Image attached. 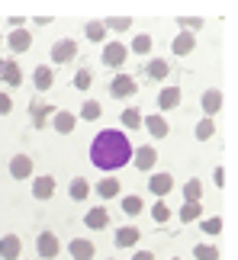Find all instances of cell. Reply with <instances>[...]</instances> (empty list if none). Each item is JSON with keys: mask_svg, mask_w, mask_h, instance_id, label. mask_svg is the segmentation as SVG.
<instances>
[{"mask_svg": "<svg viewBox=\"0 0 238 260\" xmlns=\"http://www.w3.org/2000/svg\"><path fill=\"white\" fill-rule=\"evenodd\" d=\"M213 180H216V186H225V171H222V167L213 171Z\"/></svg>", "mask_w": 238, "mask_h": 260, "instance_id": "obj_41", "label": "cell"}, {"mask_svg": "<svg viewBox=\"0 0 238 260\" xmlns=\"http://www.w3.org/2000/svg\"><path fill=\"white\" fill-rule=\"evenodd\" d=\"M84 225L94 228V232H100V228H110V212H106L103 206H94L84 212Z\"/></svg>", "mask_w": 238, "mask_h": 260, "instance_id": "obj_13", "label": "cell"}, {"mask_svg": "<svg viewBox=\"0 0 238 260\" xmlns=\"http://www.w3.org/2000/svg\"><path fill=\"white\" fill-rule=\"evenodd\" d=\"M142 209H145V203H142V196H123V212H126L129 218L142 215Z\"/></svg>", "mask_w": 238, "mask_h": 260, "instance_id": "obj_31", "label": "cell"}, {"mask_svg": "<svg viewBox=\"0 0 238 260\" xmlns=\"http://www.w3.org/2000/svg\"><path fill=\"white\" fill-rule=\"evenodd\" d=\"M33 84H36V90H39V93H45V90L55 84V74H52V68H48V64H39L36 71H33Z\"/></svg>", "mask_w": 238, "mask_h": 260, "instance_id": "obj_23", "label": "cell"}, {"mask_svg": "<svg viewBox=\"0 0 238 260\" xmlns=\"http://www.w3.org/2000/svg\"><path fill=\"white\" fill-rule=\"evenodd\" d=\"M200 215H203V206H200V203H184V206H181V212H177V218H181L184 225L196 222Z\"/></svg>", "mask_w": 238, "mask_h": 260, "instance_id": "obj_25", "label": "cell"}, {"mask_svg": "<svg viewBox=\"0 0 238 260\" xmlns=\"http://www.w3.org/2000/svg\"><path fill=\"white\" fill-rule=\"evenodd\" d=\"M132 164L138 167V171H152V167L158 164V151L152 145H142L138 151H132Z\"/></svg>", "mask_w": 238, "mask_h": 260, "instance_id": "obj_14", "label": "cell"}, {"mask_svg": "<svg viewBox=\"0 0 238 260\" xmlns=\"http://www.w3.org/2000/svg\"><path fill=\"white\" fill-rule=\"evenodd\" d=\"M138 241H142V232H138L135 225H123V228H116V235H113L116 247H135Z\"/></svg>", "mask_w": 238, "mask_h": 260, "instance_id": "obj_11", "label": "cell"}, {"mask_svg": "<svg viewBox=\"0 0 238 260\" xmlns=\"http://www.w3.org/2000/svg\"><path fill=\"white\" fill-rule=\"evenodd\" d=\"M33 196L39 199V203H45V199H52V196H55V177H48V174L36 177V183H33Z\"/></svg>", "mask_w": 238, "mask_h": 260, "instance_id": "obj_20", "label": "cell"}, {"mask_svg": "<svg viewBox=\"0 0 238 260\" xmlns=\"http://www.w3.org/2000/svg\"><path fill=\"white\" fill-rule=\"evenodd\" d=\"M132 260H155V254H152V251H135Z\"/></svg>", "mask_w": 238, "mask_h": 260, "instance_id": "obj_42", "label": "cell"}, {"mask_svg": "<svg viewBox=\"0 0 238 260\" xmlns=\"http://www.w3.org/2000/svg\"><path fill=\"white\" fill-rule=\"evenodd\" d=\"M74 125H77V116L68 113V109H58V113L52 116V128H55L58 135H71Z\"/></svg>", "mask_w": 238, "mask_h": 260, "instance_id": "obj_15", "label": "cell"}, {"mask_svg": "<svg viewBox=\"0 0 238 260\" xmlns=\"http://www.w3.org/2000/svg\"><path fill=\"white\" fill-rule=\"evenodd\" d=\"M152 218H155L158 225H164L167 218H171V209H167V203H164V199H158V203L152 206Z\"/></svg>", "mask_w": 238, "mask_h": 260, "instance_id": "obj_37", "label": "cell"}, {"mask_svg": "<svg viewBox=\"0 0 238 260\" xmlns=\"http://www.w3.org/2000/svg\"><path fill=\"white\" fill-rule=\"evenodd\" d=\"M181 87H164L161 93H158V109H161V113H167V109H174V106H181Z\"/></svg>", "mask_w": 238, "mask_h": 260, "instance_id": "obj_21", "label": "cell"}, {"mask_svg": "<svg viewBox=\"0 0 238 260\" xmlns=\"http://www.w3.org/2000/svg\"><path fill=\"white\" fill-rule=\"evenodd\" d=\"M7 171H10L13 180H29V177H33V157H29V154H13Z\"/></svg>", "mask_w": 238, "mask_h": 260, "instance_id": "obj_7", "label": "cell"}, {"mask_svg": "<svg viewBox=\"0 0 238 260\" xmlns=\"http://www.w3.org/2000/svg\"><path fill=\"white\" fill-rule=\"evenodd\" d=\"M167 74H171V64L164 58H152L145 64V77H152V81H167Z\"/></svg>", "mask_w": 238, "mask_h": 260, "instance_id": "obj_22", "label": "cell"}, {"mask_svg": "<svg viewBox=\"0 0 238 260\" xmlns=\"http://www.w3.org/2000/svg\"><path fill=\"white\" fill-rule=\"evenodd\" d=\"M123 125L126 128H142V113H138L135 106H126L123 109Z\"/></svg>", "mask_w": 238, "mask_h": 260, "instance_id": "obj_34", "label": "cell"}, {"mask_svg": "<svg viewBox=\"0 0 238 260\" xmlns=\"http://www.w3.org/2000/svg\"><path fill=\"white\" fill-rule=\"evenodd\" d=\"M119 193V180H113V177H103L100 183H97V196L100 199H113Z\"/></svg>", "mask_w": 238, "mask_h": 260, "instance_id": "obj_28", "label": "cell"}, {"mask_svg": "<svg viewBox=\"0 0 238 260\" xmlns=\"http://www.w3.org/2000/svg\"><path fill=\"white\" fill-rule=\"evenodd\" d=\"M91 161H94V167H100V171H106V174L126 167L129 161H132V145H129L126 132L103 128V132L94 138V145H91Z\"/></svg>", "mask_w": 238, "mask_h": 260, "instance_id": "obj_1", "label": "cell"}, {"mask_svg": "<svg viewBox=\"0 0 238 260\" xmlns=\"http://www.w3.org/2000/svg\"><path fill=\"white\" fill-rule=\"evenodd\" d=\"M103 26H106V32H126L129 26H132V16H110V19H103Z\"/></svg>", "mask_w": 238, "mask_h": 260, "instance_id": "obj_33", "label": "cell"}, {"mask_svg": "<svg viewBox=\"0 0 238 260\" xmlns=\"http://www.w3.org/2000/svg\"><path fill=\"white\" fill-rule=\"evenodd\" d=\"M193 260H219V247L216 244H196L193 247Z\"/></svg>", "mask_w": 238, "mask_h": 260, "instance_id": "obj_32", "label": "cell"}, {"mask_svg": "<svg viewBox=\"0 0 238 260\" xmlns=\"http://www.w3.org/2000/svg\"><path fill=\"white\" fill-rule=\"evenodd\" d=\"M19 254H23V241H19L16 235H4V238H0V257H4V260H19Z\"/></svg>", "mask_w": 238, "mask_h": 260, "instance_id": "obj_19", "label": "cell"}, {"mask_svg": "<svg viewBox=\"0 0 238 260\" xmlns=\"http://www.w3.org/2000/svg\"><path fill=\"white\" fill-rule=\"evenodd\" d=\"M58 251H62V241H58L55 232H42V235L36 238V254L42 257V260H55Z\"/></svg>", "mask_w": 238, "mask_h": 260, "instance_id": "obj_3", "label": "cell"}, {"mask_svg": "<svg viewBox=\"0 0 238 260\" xmlns=\"http://www.w3.org/2000/svg\"><path fill=\"white\" fill-rule=\"evenodd\" d=\"M0 81L16 90L19 84H23V68H19L13 58H4V61H0Z\"/></svg>", "mask_w": 238, "mask_h": 260, "instance_id": "obj_8", "label": "cell"}, {"mask_svg": "<svg viewBox=\"0 0 238 260\" xmlns=\"http://www.w3.org/2000/svg\"><path fill=\"white\" fill-rule=\"evenodd\" d=\"M142 125L148 128V135H155V138H167V132H171V125H167V119H164L161 113L142 116Z\"/></svg>", "mask_w": 238, "mask_h": 260, "instance_id": "obj_12", "label": "cell"}, {"mask_svg": "<svg viewBox=\"0 0 238 260\" xmlns=\"http://www.w3.org/2000/svg\"><path fill=\"white\" fill-rule=\"evenodd\" d=\"M132 52L135 55H148V52H152V36H148V32H138L132 39Z\"/></svg>", "mask_w": 238, "mask_h": 260, "instance_id": "obj_35", "label": "cell"}, {"mask_svg": "<svg viewBox=\"0 0 238 260\" xmlns=\"http://www.w3.org/2000/svg\"><path fill=\"white\" fill-rule=\"evenodd\" d=\"M193 48H196V36H193V32H177V36H174V42H171V52H174V55H181V58L193 55Z\"/></svg>", "mask_w": 238, "mask_h": 260, "instance_id": "obj_16", "label": "cell"}, {"mask_svg": "<svg viewBox=\"0 0 238 260\" xmlns=\"http://www.w3.org/2000/svg\"><path fill=\"white\" fill-rule=\"evenodd\" d=\"M200 106H203L206 119H213V116H216V113L222 109V90H216V87L203 90V96H200Z\"/></svg>", "mask_w": 238, "mask_h": 260, "instance_id": "obj_10", "label": "cell"}, {"mask_svg": "<svg viewBox=\"0 0 238 260\" xmlns=\"http://www.w3.org/2000/svg\"><path fill=\"white\" fill-rule=\"evenodd\" d=\"M177 23L184 26V32H193L196 36V29H203V16H181Z\"/></svg>", "mask_w": 238, "mask_h": 260, "instance_id": "obj_38", "label": "cell"}, {"mask_svg": "<svg viewBox=\"0 0 238 260\" xmlns=\"http://www.w3.org/2000/svg\"><path fill=\"white\" fill-rule=\"evenodd\" d=\"M138 93V81L132 74H116L113 81H110V96L116 100H129V96H135Z\"/></svg>", "mask_w": 238, "mask_h": 260, "instance_id": "obj_2", "label": "cell"}, {"mask_svg": "<svg viewBox=\"0 0 238 260\" xmlns=\"http://www.w3.org/2000/svg\"><path fill=\"white\" fill-rule=\"evenodd\" d=\"M171 260H181V257H171Z\"/></svg>", "mask_w": 238, "mask_h": 260, "instance_id": "obj_43", "label": "cell"}, {"mask_svg": "<svg viewBox=\"0 0 238 260\" xmlns=\"http://www.w3.org/2000/svg\"><path fill=\"white\" fill-rule=\"evenodd\" d=\"M193 132H196V142H210V138L216 135V122H213V119H200V122H196V128H193Z\"/></svg>", "mask_w": 238, "mask_h": 260, "instance_id": "obj_29", "label": "cell"}, {"mask_svg": "<svg viewBox=\"0 0 238 260\" xmlns=\"http://www.w3.org/2000/svg\"><path fill=\"white\" fill-rule=\"evenodd\" d=\"M68 196H71L74 203H84V199L91 196V183H87L84 177H74V180H71V186H68Z\"/></svg>", "mask_w": 238, "mask_h": 260, "instance_id": "obj_24", "label": "cell"}, {"mask_svg": "<svg viewBox=\"0 0 238 260\" xmlns=\"http://www.w3.org/2000/svg\"><path fill=\"white\" fill-rule=\"evenodd\" d=\"M10 109H13V100H10V96L4 93V90H0V116H7Z\"/></svg>", "mask_w": 238, "mask_h": 260, "instance_id": "obj_40", "label": "cell"}, {"mask_svg": "<svg viewBox=\"0 0 238 260\" xmlns=\"http://www.w3.org/2000/svg\"><path fill=\"white\" fill-rule=\"evenodd\" d=\"M7 45H10V52H13V55H23V52L33 48V32H29V29H13L10 39H7Z\"/></svg>", "mask_w": 238, "mask_h": 260, "instance_id": "obj_9", "label": "cell"}, {"mask_svg": "<svg viewBox=\"0 0 238 260\" xmlns=\"http://www.w3.org/2000/svg\"><path fill=\"white\" fill-rule=\"evenodd\" d=\"M126 58H129V48L126 45H119V42H106L103 45V64L106 68H123Z\"/></svg>", "mask_w": 238, "mask_h": 260, "instance_id": "obj_6", "label": "cell"}, {"mask_svg": "<svg viewBox=\"0 0 238 260\" xmlns=\"http://www.w3.org/2000/svg\"><path fill=\"white\" fill-rule=\"evenodd\" d=\"M84 32L91 42H106V26H103V19H91V23L84 26Z\"/></svg>", "mask_w": 238, "mask_h": 260, "instance_id": "obj_27", "label": "cell"}, {"mask_svg": "<svg viewBox=\"0 0 238 260\" xmlns=\"http://www.w3.org/2000/svg\"><path fill=\"white\" fill-rule=\"evenodd\" d=\"M203 232L206 235H219L222 232V218H206V222H203Z\"/></svg>", "mask_w": 238, "mask_h": 260, "instance_id": "obj_39", "label": "cell"}, {"mask_svg": "<svg viewBox=\"0 0 238 260\" xmlns=\"http://www.w3.org/2000/svg\"><path fill=\"white\" fill-rule=\"evenodd\" d=\"M68 251H71L74 260H94L97 257V247H94V241H87V238H74V241L68 244Z\"/></svg>", "mask_w": 238, "mask_h": 260, "instance_id": "obj_17", "label": "cell"}, {"mask_svg": "<svg viewBox=\"0 0 238 260\" xmlns=\"http://www.w3.org/2000/svg\"><path fill=\"white\" fill-rule=\"evenodd\" d=\"M100 103H97V100H87V103L81 106V113H77V119H84V122H97V119H100Z\"/></svg>", "mask_w": 238, "mask_h": 260, "instance_id": "obj_30", "label": "cell"}, {"mask_svg": "<svg viewBox=\"0 0 238 260\" xmlns=\"http://www.w3.org/2000/svg\"><path fill=\"white\" fill-rule=\"evenodd\" d=\"M184 199H187V203H200V199H203V183L196 177H190L184 183Z\"/></svg>", "mask_w": 238, "mask_h": 260, "instance_id": "obj_26", "label": "cell"}, {"mask_svg": "<svg viewBox=\"0 0 238 260\" xmlns=\"http://www.w3.org/2000/svg\"><path fill=\"white\" fill-rule=\"evenodd\" d=\"M91 84H94V71H91V68H77L74 87H77V90H91Z\"/></svg>", "mask_w": 238, "mask_h": 260, "instance_id": "obj_36", "label": "cell"}, {"mask_svg": "<svg viewBox=\"0 0 238 260\" xmlns=\"http://www.w3.org/2000/svg\"><path fill=\"white\" fill-rule=\"evenodd\" d=\"M58 113V106H52V103H42V100H33V103H29V116H33V125L36 128H45L48 122H52V116Z\"/></svg>", "mask_w": 238, "mask_h": 260, "instance_id": "obj_4", "label": "cell"}, {"mask_svg": "<svg viewBox=\"0 0 238 260\" xmlns=\"http://www.w3.org/2000/svg\"><path fill=\"white\" fill-rule=\"evenodd\" d=\"M148 189H152L158 199H164V196L174 189V177H171V174H152V180H148Z\"/></svg>", "mask_w": 238, "mask_h": 260, "instance_id": "obj_18", "label": "cell"}, {"mask_svg": "<svg viewBox=\"0 0 238 260\" xmlns=\"http://www.w3.org/2000/svg\"><path fill=\"white\" fill-rule=\"evenodd\" d=\"M77 58V42L74 39H58L52 45V64H68Z\"/></svg>", "mask_w": 238, "mask_h": 260, "instance_id": "obj_5", "label": "cell"}]
</instances>
